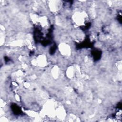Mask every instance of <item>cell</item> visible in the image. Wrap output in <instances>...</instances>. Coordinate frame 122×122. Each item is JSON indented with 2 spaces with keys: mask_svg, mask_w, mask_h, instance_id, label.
Returning <instances> with one entry per match:
<instances>
[{
  "mask_svg": "<svg viewBox=\"0 0 122 122\" xmlns=\"http://www.w3.org/2000/svg\"><path fill=\"white\" fill-rule=\"evenodd\" d=\"M60 51L62 54L68 55L70 53V48L69 46L66 44H61L60 45Z\"/></svg>",
  "mask_w": 122,
  "mask_h": 122,
  "instance_id": "6da1fadb",
  "label": "cell"
}]
</instances>
